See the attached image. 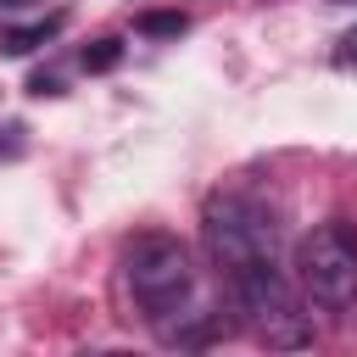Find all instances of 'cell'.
Segmentation results:
<instances>
[{
	"label": "cell",
	"instance_id": "obj_1",
	"mask_svg": "<svg viewBox=\"0 0 357 357\" xmlns=\"http://www.w3.org/2000/svg\"><path fill=\"white\" fill-rule=\"evenodd\" d=\"M223 279H229L234 307L245 312V324H251L268 346H312L307 312H301L290 279L279 273V257H251V262L229 268Z\"/></svg>",
	"mask_w": 357,
	"mask_h": 357
},
{
	"label": "cell",
	"instance_id": "obj_2",
	"mask_svg": "<svg viewBox=\"0 0 357 357\" xmlns=\"http://www.w3.org/2000/svg\"><path fill=\"white\" fill-rule=\"evenodd\" d=\"M123 279H128L134 307H139L151 324L173 318V312L195 296L190 251H184V240H173V234H134L128 251H123Z\"/></svg>",
	"mask_w": 357,
	"mask_h": 357
},
{
	"label": "cell",
	"instance_id": "obj_3",
	"mask_svg": "<svg viewBox=\"0 0 357 357\" xmlns=\"http://www.w3.org/2000/svg\"><path fill=\"white\" fill-rule=\"evenodd\" d=\"M296 273H301V290L340 312L357 301V229L346 218H329V223H312L296 245Z\"/></svg>",
	"mask_w": 357,
	"mask_h": 357
},
{
	"label": "cell",
	"instance_id": "obj_4",
	"mask_svg": "<svg viewBox=\"0 0 357 357\" xmlns=\"http://www.w3.org/2000/svg\"><path fill=\"white\" fill-rule=\"evenodd\" d=\"M201 234H206V251L218 262V273L251 262V257H273V218L251 201V195H212L206 201V218H201Z\"/></svg>",
	"mask_w": 357,
	"mask_h": 357
},
{
	"label": "cell",
	"instance_id": "obj_5",
	"mask_svg": "<svg viewBox=\"0 0 357 357\" xmlns=\"http://www.w3.org/2000/svg\"><path fill=\"white\" fill-rule=\"evenodd\" d=\"M67 17H39V22H17V28H0V56H28L39 45H50L61 33Z\"/></svg>",
	"mask_w": 357,
	"mask_h": 357
},
{
	"label": "cell",
	"instance_id": "obj_6",
	"mask_svg": "<svg viewBox=\"0 0 357 357\" xmlns=\"http://www.w3.org/2000/svg\"><path fill=\"white\" fill-rule=\"evenodd\" d=\"M134 28H139V33H151V39H178V33L190 28V17H184V11H145Z\"/></svg>",
	"mask_w": 357,
	"mask_h": 357
},
{
	"label": "cell",
	"instance_id": "obj_7",
	"mask_svg": "<svg viewBox=\"0 0 357 357\" xmlns=\"http://www.w3.org/2000/svg\"><path fill=\"white\" fill-rule=\"evenodd\" d=\"M123 61V45L117 39H95L89 50H84V73H106V67H117Z\"/></svg>",
	"mask_w": 357,
	"mask_h": 357
},
{
	"label": "cell",
	"instance_id": "obj_8",
	"mask_svg": "<svg viewBox=\"0 0 357 357\" xmlns=\"http://www.w3.org/2000/svg\"><path fill=\"white\" fill-rule=\"evenodd\" d=\"M335 61H340V67H357V28H346V33L335 39Z\"/></svg>",
	"mask_w": 357,
	"mask_h": 357
},
{
	"label": "cell",
	"instance_id": "obj_9",
	"mask_svg": "<svg viewBox=\"0 0 357 357\" xmlns=\"http://www.w3.org/2000/svg\"><path fill=\"white\" fill-rule=\"evenodd\" d=\"M28 89H33V95H56L61 84H56V78H28Z\"/></svg>",
	"mask_w": 357,
	"mask_h": 357
},
{
	"label": "cell",
	"instance_id": "obj_10",
	"mask_svg": "<svg viewBox=\"0 0 357 357\" xmlns=\"http://www.w3.org/2000/svg\"><path fill=\"white\" fill-rule=\"evenodd\" d=\"M28 6H45V0H0V11H28Z\"/></svg>",
	"mask_w": 357,
	"mask_h": 357
},
{
	"label": "cell",
	"instance_id": "obj_11",
	"mask_svg": "<svg viewBox=\"0 0 357 357\" xmlns=\"http://www.w3.org/2000/svg\"><path fill=\"white\" fill-rule=\"evenodd\" d=\"M335 6H357V0H335Z\"/></svg>",
	"mask_w": 357,
	"mask_h": 357
}]
</instances>
